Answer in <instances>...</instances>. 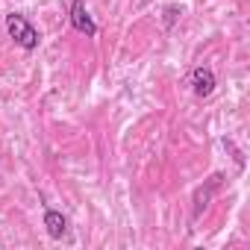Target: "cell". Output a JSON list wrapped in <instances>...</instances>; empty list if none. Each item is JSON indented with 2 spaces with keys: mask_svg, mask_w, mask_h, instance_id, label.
I'll return each mask as SVG.
<instances>
[{
  "mask_svg": "<svg viewBox=\"0 0 250 250\" xmlns=\"http://www.w3.org/2000/svg\"><path fill=\"white\" fill-rule=\"evenodd\" d=\"M6 33H9V39H12L18 47H24V50H36L39 42H42L39 30H36V27L30 24V18L21 15V12L6 15Z\"/></svg>",
  "mask_w": 250,
  "mask_h": 250,
  "instance_id": "1",
  "label": "cell"
},
{
  "mask_svg": "<svg viewBox=\"0 0 250 250\" xmlns=\"http://www.w3.org/2000/svg\"><path fill=\"white\" fill-rule=\"evenodd\" d=\"M71 27L77 33H83L85 39H94L97 36V24L91 21V15L85 9V0H71Z\"/></svg>",
  "mask_w": 250,
  "mask_h": 250,
  "instance_id": "2",
  "label": "cell"
},
{
  "mask_svg": "<svg viewBox=\"0 0 250 250\" xmlns=\"http://www.w3.org/2000/svg\"><path fill=\"white\" fill-rule=\"evenodd\" d=\"M191 91H194V97H209L215 91V74H212V68L197 65L191 71Z\"/></svg>",
  "mask_w": 250,
  "mask_h": 250,
  "instance_id": "3",
  "label": "cell"
},
{
  "mask_svg": "<svg viewBox=\"0 0 250 250\" xmlns=\"http://www.w3.org/2000/svg\"><path fill=\"white\" fill-rule=\"evenodd\" d=\"M221 183H224V174H212V177H209V183H206V186H200V188L194 191V212H191L194 218H200V212L209 206V200H212V194L221 188Z\"/></svg>",
  "mask_w": 250,
  "mask_h": 250,
  "instance_id": "4",
  "label": "cell"
},
{
  "mask_svg": "<svg viewBox=\"0 0 250 250\" xmlns=\"http://www.w3.org/2000/svg\"><path fill=\"white\" fill-rule=\"evenodd\" d=\"M44 229H47L50 238L62 241L68 235V218L62 212H56V209H44Z\"/></svg>",
  "mask_w": 250,
  "mask_h": 250,
  "instance_id": "5",
  "label": "cell"
},
{
  "mask_svg": "<svg viewBox=\"0 0 250 250\" xmlns=\"http://www.w3.org/2000/svg\"><path fill=\"white\" fill-rule=\"evenodd\" d=\"M180 15H183V6H177V3L165 6V9H162V21H165V27H174Z\"/></svg>",
  "mask_w": 250,
  "mask_h": 250,
  "instance_id": "6",
  "label": "cell"
}]
</instances>
